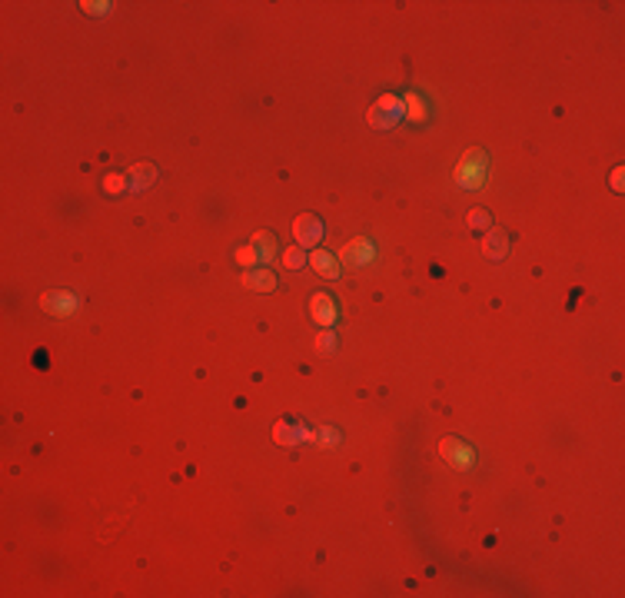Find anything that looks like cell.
<instances>
[{"label":"cell","mask_w":625,"mask_h":598,"mask_svg":"<svg viewBox=\"0 0 625 598\" xmlns=\"http://www.w3.org/2000/svg\"><path fill=\"white\" fill-rule=\"evenodd\" d=\"M399 117H403V97H396V93H383L373 107L366 110V123L376 127V130H389V127H396Z\"/></svg>","instance_id":"1"},{"label":"cell","mask_w":625,"mask_h":598,"mask_svg":"<svg viewBox=\"0 0 625 598\" xmlns=\"http://www.w3.org/2000/svg\"><path fill=\"white\" fill-rule=\"evenodd\" d=\"M456 180L466 190H479L486 183V153L483 150H469L459 160V170H456Z\"/></svg>","instance_id":"2"},{"label":"cell","mask_w":625,"mask_h":598,"mask_svg":"<svg viewBox=\"0 0 625 598\" xmlns=\"http://www.w3.org/2000/svg\"><path fill=\"white\" fill-rule=\"evenodd\" d=\"M40 309L57 316V319H64V316H74L80 309V296L70 293V289H54V293L40 296Z\"/></svg>","instance_id":"3"},{"label":"cell","mask_w":625,"mask_h":598,"mask_svg":"<svg viewBox=\"0 0 625 598\" xmlns=\"http://www.w3.org/2000/svg\"><path fill=\"white\" fill-rule=\"evenodd\" d=\"M309 316H313V323L323 329H333V323L340 319V306L329 293H313L309 296Z\"/></svg>","instance_id":"4"},{"label":"cell","mask_w":625,"mask_h":598,"mask_svg":"<svg viewBox=\"0 0 625 598\" xmlns=\"http://www.w3.org/2000/svg\"><path fill=\"white\" fill-rule=\"evenodd\" d=\"M439 452L446 456V462H449L452 468H459V472H466V468L476 466V452H472V446H466V442H459V439H442L439 442Z\"/></svg>","instance_id":"5"},{"label":"cell","mask_w":625,"mask_h":598,"mask_svg":"<svg viewBox=\"0 0 625 598\" xmlns=\"http://www.w3.org/2000/svg\"><path fill=\"white\" fill-rule=\"evenodd\" d=\"M323 219L313 217V213H303V217H297V223H293V236H297V243L306 250V246H319L323 243Z\"/></svg>","instance_id":"6"},{"label":"cell","mask_w":625,"mask_h":598,"mask_svg":"<svg viewBox=\"0 0 625 598\" xmlns=\"http://www.w3.org/2000/svg\"><path fill=\"white\" fill-rule=\"evenodd\" d=\"M373 256H376V246H373V239H366V236L350 239L340 250V260L346 263V266H366Z\"/></svg>","instance_id":"7"},{"label":"cell","mask_w":625,"mask_h":598,"mask_svg":"<svg viewBox=\"0 0 625 598\" xmlns=\"http://www.w3.org/2000/svg\"><path fill=\"white\" fill-rule=\"evenodd\" d=\"M306 263L313 266V272H319V276H326V280H340V260H336L329 250H313L306 256Z\"/></svg>","instance_id":"8"},{"label":"cell","mask_w":625,"mask_h":598,"mask_svg":"<svg viewBox=\"0 0 625 598\" xmlns=\"http://www.w3.org/2000/svg\"><path fill=\"white\" fill-rule=\"evenodd\" d=\"M403 117H406L409 123H426V120H429V107H426V100L419 97L416 90H409L406 97H403Z\"/></svg>","instance_id":"9"},{"label":"cell","mask_w":625,"mask_h":598,"mask_svg":"<svg viewBox=\"0 0 625 598\" xmlns=\"http://www.w3.org/2000/svg\"><path fill=\"white\" fill-rule=\"evenodd\" d=\"M243 283L250 286V289H263V293H270V289H276V276L270 270H260V266H253V270L243 272Z\"/></svg>","instance_id":"10"},{"label":"cell","mask_w":625,"mask_h":598,"mask_svg":"<svg viewBox=\"0 0 625 598\" xmlns=\"http://www.w3.org/2000/svg\"><path fill=\"white\" fill-rule=\"evenodd\" d=\"M154 180H156V166L154 163L130 166V190L133 193H140V190H147V186H154Z\"/></svg>","instance_id":"11"},{"label":"cell","mask_w":625,"mask_h":598,"mask_svg":"<svg viewBox=\"0 0 625 598\" xmlns=\"http://www.w3.org/2000/svg\"><path fill=\"white\" fill-rule=\"evenodd\" d=\"M483 253L489 260H503L505 253H509V236H505L503 229H489V236L483 243Z\"/></svg>","instance_id":"12"},{"label":"cell","mask_w":625,"mask_h":598,"mask_svg":"<svg viewBox=\"0 0 625 598\" xmlns=\"http://www.w3.org/2000/svg\"><path fill=\"white\" fill-rule=\"evenodd\" d=\"M253 250L260 253V263H270L276 260V236L273 233H266V229H260V233H253Z\"/></svg>","instance_id":"13"},{"label":"cell","mask_w":625,"mask_h":598,"mask_svg":"<svg viewBox=\"0 0 625 598\" xmlns=\"http://www.w3.org/2000/svg\"><path fill=\"white\" fill-rule=\"evenodd\" d=\"M130 190V176L127 173H107L103 176V193L117 196V193H127Z\"/></svg>","instance_id":"14"},{"label":"cell","mask_w":625,"mask_h":598,"mask_svg":"<svg viewBox=\"0 0 625 598\" xmlns=\"http://www.w3.org/2000/svg\"><path fill=\"white\" fill-rule=\"evenodd\" d=\"M316 349L323 352V356H333V352L340 349V336H336L333 329H323V333L316 336Z\"/></svg>","instance_id":"15"},{"label":"cell","mask_w":625,"mask_h":598,"mask_svg":"<svg viewBox=\"0 0 625 598\" xmlns=\"http://www.w3.org/2000/svg\"><path fill=\"white\" fill-rule=\"evenodd\" d=\"M273 439L280 442V446H297V425L276 422V425H273Z\"/></svg>","instance_id":"16"},{"label":"cell","mask_w":625,"mask_h":598,"mask_svg":"<svg viewBox=\"0 0 625 598\" xmlns=\"http://www.w3.org/2000/svg\"><path fill=\"white\" fill-rule=\"evenodd\" d=\"M233 260L240 263L243 270H253V266H260V253L253 250V243H250V246H240V250L233 253Z\"/></svg>","instance_id":"17"},{"label":"cell","mask_w":625,"mask_h":598,"mask_svg":"<svg viewBox=\"0 0 625 598\" xmlns=\"http://www.w3.org/2000/svg\"><path fill=\"white\" fill-rule=\"evenodd\" d=\"M340 442V429H333V425H323V429H316V446L329 449V446H336Z\"/></svg>","instance_id":"18"},{"label":"cell","mask_w":625,"mask_h":598,"mask_svg":"<svg viewBox=\"0 0 625 598\" xmlns=\"http://www.w3.org/2000/svg\"><path fill=\"white\" fill-rule=\"evenodd\" d=\"M283 263H286V270H299V266L306 263V253H303V246H289V250L283 253Z\"/></svg>","instance_id":"19"},{"label":"cell","mask_w":625,"mask_h":598,"mask_svg":"<svg viewBox=\"0 0 625 598\" xmlns=\"http://www.w3.org/2000/svg\"><path fill=\"white\" fill-rule=\"evenodd\" d=\"M469 226L472 229H486V226H489V213H486V209H472V213H469Z\"/></svg>","instance_id":"20"},{"label":"cell","mask_w":625,"mask_h":598,"mask_svg":"<svg viewBox=\"0 0 625 598\" xmlns=\"http://www.w3.org/2000/svg\"><path fill=\"white\" fill-rule=\"evenodd\" d=\"M80 7H84L87 13H110V4H90L87 0V4H80Z\"/></svg>","instance_id":"21"},{"label":"cell","mask_w":625,"mask_h":598,"mask_svg":"<svg viewBox=\"0 0 625 598\" xmlns=\"http://www.w3.org/2000/svg\"><path fill=\"white\" fill-rule=\"evenodd\" d=\"M612 190H615V193L622 190V166H619V170H615V173H612Z\"/></svg>","instance_id":"22"}]
</instances>
